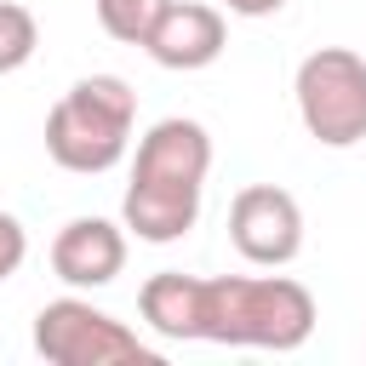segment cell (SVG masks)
Returning <instances> with one entry per match:
<instances>
[{"mask_svg": "<svg viewBox=\"0 0 366 366\" xmlns=\"http://www.w3.org/2000/svg\"><path fill=\"white\" fill-rule=\"evenodd\" d=\"M160 6H166V0H97V23H103L109 40L143 46L149 29H154V17H160Z\"/></svg>", "mask_w": 366, "mask_h": 366, "instance_id": "9", "label": "cell"}, {"mask_svg": "<svg viewBox=\"0 0 366 366\" xmlns=\"http://www.w3.org/2000/svg\"><path fill=\"white\" fill-rule=\"evenodd\" d=\"M34 46H40L34 11L17 6V0H0V74H17V69L34 57Z\"/></svg>", "mask_w": 366, "mask_h": 366, "instance_id": "10", "label": "cell"}, {"mask_svg": "<svg viewBox=\"0 0 366 366\" xmlns=\"http://www.w3.org/2000/svg\"><path fill=\"white\" fill-rule=\"evenodd\" d=\"M34 349L51 366H126V360L154 366L160 360L154 343H143L126 320H114L109 309H92L86 297H51L34 315Z\"/></svg>", "mask_w": 366, "mask_h": 366, "instance_id": "5", "label": "cell"}, {"mask_svg": "<svg viewBox=\"0 0 366 366\" xmlns=\"http://www.w3.org/2000/svg\"><path fill=\"white\" fill-rule=\"evenodd\" d=\"M23 257H29V234L11 212H0V280H11L23 269Z\"/></svg>", "mask_w": 366, "mask_h": 366, "instance_id": "11", "label": "cell"}, {"mask_svg": "<svg viewBox=\"0 0 366 366\" xmlns=\"http://www.w3.org/2000/svg\"><path fill=\"white\" fill-rule=\"evenodd\" d=\"M132 126H137V92L120 74H86L51 103L46 154L74 177L114 172L132 149Z\"/></svg>", "mask_w": 366, "mask_h": 366, "instance_id": "3", "label": "cell"}, {"mask_svg": "<svg viewBox=\"0 0 366 366\" xmlns=\"http://www.w3.org/2000/svg\"><path fill=\"white\" fill-rule=\"evenodd\" d=\"M229 246L257 269H286L303 252V206L280 183H246L229 200Z\"/></svg>", "mask_w": 366, "mask_h": 366, "instance_id": "6", "label": "cell"}, {"mask_svg": "<svg viewBox=\"0 0 366 366\" xmlns=\"http://www.w3.org/2000/svg\"><path fill=\"white\" fill-rule=\"evenodd\" d=\"M126 269V223L109 217H69L51 240V274L74 292H97Z\"/></svg>", "mask_w": 366, "mask_h": 366, "instance_id": "8", "label": "cell"}, {"mask_svg": "<svg viewBox=\"0 0 366 366\" xmlns=\"http://www.w3.org/2000/svg\"><path fill=\"white\" fill-rule=\"evenodd\" d=\"M309 332H315V297L292 274H212V280H194L189 343L292 355V349L309 343Z\"/></svg>", "mask_w": 366, "mask_h": 366, "instance_id": "2", "label": "cell"}, {"mask_svg": "<svg viewBox=\"0 0 366 366\" xmlns=\"http://www.w3.org/2000/svg\"><path fill=\"white\" fill-rule=\"evenodd\" d=\"M206 172H212V132L189 114H166L137 137V160H132V183L120 200V223L149 240V246H172L200 223V200H206Z\"/></svg>", "mask_w": 366, "mask_h": 366, "instance_id": "1", "label": "cell"}, {"mask_svg": "<svg viewBox=\"0 0 366 366\" xmlns=\"http://www.w3.org/2000/svg\"><path fill=\"white\" fill-rule=\"evenodd\" d=\"M223 6H229L234 17H274L286 0H223Z\"/></svg>", "mask_w": 366, "mask_h": 366, "instance_id": "12", "label": "cell"}, {"mask_svg": "<svg viewBox=\"0 0 366 366\" xmlns=\"http://www.w3.org/2000/svg\"><path fill=\"white\" fill-rule=\"evenodd\" d=\"M229 46V29H223V11L206 6V0H166L143 51L160 63V69H212Z\"/></svg>", "mask_w": 366, "mask_h": 366, "instance_id": "7", "label": "cell"}, {"mask_svg": "<svg viewBox=\"0 0 366 366\" xmlns=\"http://www.w3.org/2000/svg\"><path fill=\"white\" fill-rule=\"evenodd\" d=\"M297 120L326 149H355L366 137V57L349 46H320L297 63L292 80Z\"/></svg>", "mask_w": 366, "mask_h": 366, "instance_id": "4", "label": "cell"}]
</instances>
